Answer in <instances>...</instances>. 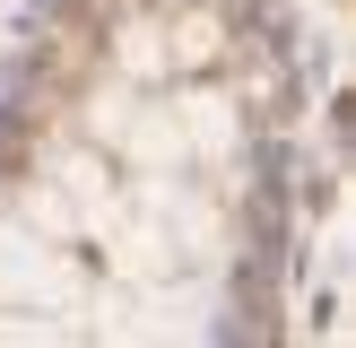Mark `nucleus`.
I'll return each mask as SVG.
<instances>
[{"instance_id": "f257e3e1", "label": "nucleus", "mask_w": 356, "mask_h": 348, "mask_svg": "<svg viewBox=\"0 0 356 348\" xmlns=\"http://www.w3.org/2000/svg\"><path fill=\"white\" fill-rule=\"evenodd\" d=\"M0 296H52V305H61V296H70V270L35 235H0Z\"/></svg>"}]
</instances>
